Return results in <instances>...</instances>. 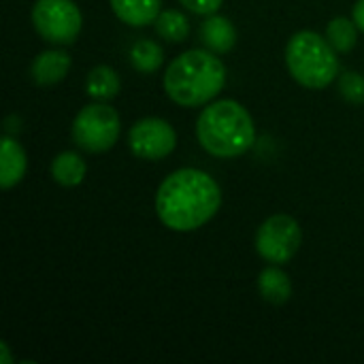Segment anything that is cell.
Here are the masks:
<instances>
[{
	"instance_id": "5b68a950",
	"label": "cell",
	"mask_w": 364,
	"mask_h": 364,
	"mask_svg": "<svg viewBox=\"0 0 364 364\" xmlns=\"http://www.w3.org/2000/svg\"><path fill=\"white\" fill-rule=\"evenodd\" d=\"M119 130H122L119 113L100 100L96 105L83 107L73 122L75 143L90 154L109 151L117 143Z\"/></svg>"
},
{
	"instance_id": "8992f818",
	"label": "cell",
	"mask_w": 364,
	"mask_h": 364,
	"mask_svg": "<svg viewBox=\"0 0 364 364\" xmlns=\"http://www.w3.org/2000/svg\"><path fill=\"white\" fill-rule=\"evenodd\" d=\"M34 30L53 45H70L77 41L83 17L73 0H36L32 6Z\"/></svg>"
},
{
	"instance_id": "8fae6325",
	"label": "cell",
	"mask_w": 364,
	"mask_h": 364,
	"mask_svg": "<svg viewBox=\"0 0 364 364\" xmlns=\"http://www.w3.org/2000/svg\"><path fill=\"white\" fill-rule=\"evenodd\" d=\"M26 168H28V160L23 147L15 139L4 136L0 147V186L4 190L17 186L23 179Z\"/></svg>"
},
{
	"instance_id": "d6986e66",
	"label": "cell",
	"mask_w": 364,
	"mask_h": 364,
	"mask_svg": "<svg viewBox=\"0 0 364 364\" xmlns=\"http://www.w3.org/2000/svg\"><path fill=\"white\" fill-rule=\"evenodd\" d=\"M339 92L343 94V98H348L350 102L363 105L364 102V77L360 73H346L341 75L339 81Z\"/></svg>"
},
{
	"instance_id": "2e32d148",
	"label": "cell",
	"mask_w": 364,
	"mask_h": 364,
	"mask_svg": "<svg viewBox=\"0 0 364 364\" xmlns=\"http://www.w3.org/2000/svg\"><path fill=\"white\" fill-rule=\"evenodd\" d=\"M164 62V51L158 43L143 38L139 43L132 45L130 49V64L139 70V73H156Z\"/></svg>"
},
{
	"instance_id": "5bb4252c",
	"label": "cell",
	"mask_w": 364,
	"mask_h": 364,
	"mask_svg": "<svg viewBox=\"0 0 364 364\" xmlns=\"http://www.w3.org/2000/svg\"><path fill=\"white\" fill-rule=\"evenodd\" d=\"M85 160L77 151H62L51 162V177L64 188H75L85 179Z\"/></svg>"
},
{
	"instance_id": "ba28073f",
	"label": "cell",
	"mask_w": 364,
	"mask_h": 364,
	"mask_svg": "<svg viewBox=\"0 0 364 364\" xmlns=\"http://www.w3.org/2000/svg\"><path fill=\"white\" fill-rule=\"evenodd\" d=\"M130 151L141 160H162L166 158L177 145L175 128L160 117H145L139 119L128 132Z\"/></svg>"
},
{
	"instance_id": "3957f363",
	"label": "cell",
	"mask_w": 364,
	"mask_h": 364,
	"mask_svg": "<svg viewBox=\"0 0 364 364\" xmlns=\"http://www.w3.org/2000/svg\"><path fill=\"white\" fill-rule=\"evenodd\" d=\"M200 147L215 158H237L252 149L256 126L252 115L237 100H218L203 109L196 122Z\"/></svg>"
},
{
	"instance_id": "9c48e42d",
	"label": "cell",
	"mask_w": 364,
	"mask_h": 364,
	"mask_svg": "<svg viewBox=\"0 0 364 364\" xmlns=\"http://www.w3.org/2000/svg\"><path fill=\"white\" fill-rule=\"evenodd\" d=\"M200 41L213 53H228L237 45V28L224 15H209L200 26Z\"/></svg>"
},
{
	"instance_id": "ac0fdd59",
	"label": "cell",
	"mask_w": 364,
	"mask_h": 364,
	"mask_svg": "<svg viewBox=\"0 0 364 364\" xmlns=\"http://www.w3.org/2000/svg\"><path fill=\"white\" fill-rule=\"evenodd\" d=\"M356 30L358 26L354 23V19L335 17L326 28V38L339 53H348L356 45Z\"/></svg>"
},
{
	"instance_id": "30bf717a",
	"label": "cell",
	"mask_w": 364,
	"mask_h": 364,
	"mask_svg": "<svg viewBox=\"0 0 364 364\" xmlns=\"http://www.w3.org/2000/svg\"><path fill=\"white\" fill-rule=\"evenodd\" d=\"M68 68H70V55L62 49H49L34 58L30 73L38 85H53L66 77Z\"/></svg>"
},
{
	"instance_id": "9a60e30c",
	"label": "cell",
	"mask_w": 364,
	"mask_h": 364,
	"mask_svg": "<svg viewBox=\"0 0 364 364\" xmlns=\"http://www.w3.org/2000/svg\"><path fill=\"white\" fill-rule=\"evenodd\" d=\"M119 75L107 66V64H100L96 68L90 70L87 79H85V90L87 94L94 98V100H100V102H107L111 98H115L119 94Z\"/></svg>"
},
{
	"instance_id": "7402d4cb",
	"label": "cell",
	"mask_w": 364,
	"mask_h": 364,
	"mask_svg": "<svg viewBox=\"0 0 364 364\" xmlns=\"http://www.w3.org/2000/svg\"><path fill=\"white\" fill-rule=\"evenodd\" d=\"M0 352H2V360H0V363H2V364H11V354H9V346H6L4 341L0 343Z\"/></svg>"
},
{
	"instance_id": "4fadbf2b",
	"label": "cell",
	"mask_w": 364,
	"mask_h": 364,
	"mask_svg": "<svg viewBox=\"0 0 364 364\" xmlns=\"http://www.w3.org/2000/svg\"><path fill=\"white\" fill-rule=\"evenodd\" d=\"M258 290H260L262 299L271 305H284L292 296L290 277L277 264L262 269V273L258 277Z\"/></svg>"
},
{
	"instance_id": "277c9868",
	"label": "cell",
	"mask_w": 364,
	"mask_h": 364,
	"mask_svg": "<svg viewBox=\"0 0 364 364\" xmlns=\"http://www.w3.org/2000/svg\"><path fill=\"white\" fill-rule=\"evenodd\" d=\"M286 66L294 81L309 90L328 87L339 75L337 49L318 32L301 30L286 45Z\"/></svg>"
},
{
	"instance_id": "44dd1931",
	"label": "cell",
	"mask_w": 364,
	"mask_h": 364,
	"mask_svg": "<svg viewBox=\"0 0 364 364\" xmlns=\"http://www.w3.org/2000/svg\"><path fill=\"white\" fill-rule=\"evenodd\" d=\"M352 19H354V23L358 26V30H360V32H364V0H358V2L354 4Z\"/></svg>"
},
{
	"instance_id": "6da1fadb",
	"label": "cell",
	"mask_w": 364,
	"mask_h": 364,
	"mask_svg": "<svg viewBox=\"0 0 364 364\" xmlns=\"http://www.w3.org/2000/svg\"><path fill=\"white\" fill-rule=\"evenodd\" d=\"M220 205V186L198 168H179L171 173L156 194L158 218L175 232H192L205 226L218 213Z\"/></svg>"
},
{
	"instance_id": "ffe728a7",
	"label": "cell",
	"mask_w": 364,
	"mask_h": 364,
	"mask_svg": "<svg viewBox=\"0 0 364 364\" xmlns=\"http://www.w3.org/2000/svg\"><path fill=\"white\" fill-rule=\"evenodd\" d=\"M179 2L196 15H213L218 13L224 0H179Z\"/></svg>"
},
{
	"instance_id": "7c38bea8",
	"label": "cell",
	"mask_w": 364,
	"mask_h": 364,
	"mask_svg": "<svg viewBox=\"0 0 364 364\" xmlns=\"http://www.w3.org/2000/svg\"><path fill=\"white\" fill-rule=\"evenodd\" d=\"M113 13L128 26L143 28L156 21L162 0H109Z\"/></svg>"
},
{
	"instance_id": "e0dca14e",
	"label": "cell",
	"mask_w": 364,
	"mask_h": 364,
	"mask_svg": "<svg viewBox=\"0 0 364 364\" xmlns=\"http://www.w3.org/2000/svg\"><path fill=\"white\" fill-rule=\"evenodd\" d=\"M154 26H156V32L162 38L171 41V43H181L188 36V32H190L188 17L181 11H175V9L160 11V15L156 17Z\"/></svg>"
},
{
	"instance_id": "52a82bcc",
	"label": "cell",
	"mask_w": 364,
	"mask_h": 364,
	"mask_svg": "<svg viewBox=\"0 0 364 364\" xmlns=\"http://www.w3.org/2000/svg\"><path fill=\"white\" fill-rule=\"evenodd\" d=\"M303 241L299 222L290 215H271L256 232V252L271 264H286L294 258Z\"/></svg>"
},
{
	"instance_id": "7a4b0ae2",
	"label": "cell",
	"mask_w": 364,
	"mask_h": 364,
	"mask_svg": "<svg viewBox=\"0 0 364 364\" xmlns=\"http://www.w3.org/2000/svg\"><path fill=\"white\" fill-rule=\"evenodd\" d=\"M226 85V66L213 51L190 49L175 58L164 73V92L181 107H200Z\"/></svg>"
}]
</instances>
